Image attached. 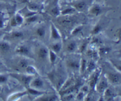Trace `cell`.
I'll return each mask as SVG.
<instances>
[{"label":"cell","mask_w":121,"mask_h":101,"mask_svg":"<svg viewBox=\"0 0 121 101\" xmlns=\"http://www.w3.org/2000/svg\"><path fill=\"white\" fill-rule=\"evenodd\" d=\"M43 82L40 78H36L31 83V86L34 88H41L43 86Z\"/></svg>","instance_id":"obj_1"},{"label":"cell","mask_w":121,"mask_h":101,"mask_svg":"<svg viewBox=\"0 0 121 101\" xmlns=\"http://www.w3.org/2000/svg\"><path fill=\"white\" fill-rule=\"evenodd\" d=\"M48 54V51L45 47H41L39 49V52H38V55L40 59H44L47 56Z\"/></svg>","instance_id":"obj_2"},{"label":"cell","mask_w":121,"mask_h":101,"mask_svg":"<svg viewBox=\"0 0 121 101\" xmlns=\"http://www.w3.org/2000/svg\"><path fill=\"white\" fill-rule=\"evenodd\" d=\"M108 87V83L106 82V80H102L99 82V85L98 86V91H99V92L102 93L104 91H105V90Z\"/></svg>","instance_id":"obj_3"},{"label":"cell","mask_w":121,"mask_h":101,"mask_svg":"<svg viewBox=\"0 0 121 101\" xmlns=\"http://www.w3.org/2000/svg\"><path fill=\"white\" fill-rule=\"evenodd\" d=\"M109 79L113 83H118L120 80V78L118 74L116 73H110L109 75Z\"/></svg>","instance_id":"obj_4"},{"label":"cell","mask_w":121,"mask_h":101,"mask_svg":"<svg viewBox=\"0 0 121 101\" xmlns=\"http://www.w3.org/2000/svg\"><path fill=\"white\" fill-rule=\"evenodd\" d=\"M16 53L20 54H28L29 53L28 47L26 46H21L16 50Z\"/></svg>","instance_id":"obj_5"},{"label":"cell","mask_w":121,"mask_h":101,"mask_svg":"<svg viewBox=\"0 0 121 101\" xmlns=\"http://www.w3.org/2000/svg\"><path fill=\"white\" fill-rule=\"evenodd\" d=\"M90 12L92 14L97 15L100 14V12H101V8H100L99 5L95 4L92 6V8H91Z\"/></svg>","instance_id":"obj_6"},{"label":"cell","mask_w":121,"mask_h":101,"mask_svg":"<svg viewBox=\"0 0 121 101\" xmlns=\"http://www.w3.org/2000/svg\"><path fill=\"white\" fill-rule=\"evenodd\" d=\"M52 37L55 40H57L60 38V34H59L57 30L54 27L53 24L52 25Z\"/></svg>","instance_id":"obj_7"},{"label":"cell","mask_w":121,"mask_h":101,"mask_svg":"<svg viewBox=\"0 0 121 101\" xmlns=\"http://www.w3.org/2000/svg\"><path fill=\"white\" fill-rule=\"evenodd\" d=\"M10 49V46L7 43H0V50L2 52H7Z\"/></svg>","instance_id":"obj_8"},{"label":"cell","mask_w":121,"mask_h":101,"mask_svg":"<svg viewBox=\"0 0 121 101\" xmlns=\"http://www.w3.org/2000/svg\"><path fill=\"white\" fill-rule=\"evenodd\" d=\"M86 6V4L85 1H80L74 5V8L78 10H83L85 8Z\"/></svg>","instance_id":"obj_9"},{"label":"cell","mask_w":121,"mask_h":101,"mask_svg":"<svg viewBox=\"0 0 121 101\" xmlns=\"http://www.w3.org/2000/svg\"><path fill=\"white\" fill-rule=\"evenodd\" d=\"M68 66L72 69L77 70L79 68V63L77 61H69L68 62Z\"/></svg>","instance_id":"obj_10"},{"label":"cell","mask_w":121,"mask_h":101,"mask_svg":"<svg viewBox=\"0 0 121 101\" xmlns=\"http://www.w3.org/2000/svg\"><path fill=\"white\" fill-rule=\"evenodd\" d=\"M76 47V44L74 41H72L67 45V49L69 52H72L75 50Z\"/></svg>","instance_id":"obj_11"},{"label":"cell","mask_w":121,"mask_h":101,"mask_svg":"<svg viewBox=\"0 0 121 101\" xmlns=\"http://www.w3.org/2000/svg\"><path fill=\"white\" fill-rule=\"evenodd\" d=\"M36 32L39 36L43 37L44 36L45 33H46V30H45V28L44 27H40V28H39L37 30Z\"/></svg>","instance_id":"obj_12"},{"label":"cell","mask_w":121,"mask_h":101,"mask_svg":"<svg viewBox=\"0 0 121 101\" xmlns=\"http://www.w3.org/2000/svg\"><path fill=\"white\" fill-rule=\"evenodd\" d=\"M56 58H57V56L55 52L51 50L50 52V61L52 64L55 63L56 60Z\"/></svg>","instance_id":"obj_13"},{"label":"cell","mask_w":121,"mask_h":101,"mask_svg":"<svg viewBox=\"0 0 121 101\" xmlns=\"http://www.w3.org/2000/svg\"><path fill=\"white\" fill-rule=\"evenodd\" d=\"M28 65V61H26L25 59H21L18 62V66L21 68H26Z\"/></svg>","instance_id":"obj_14"},{"label":"cell","mask_w":121,"mask_h":101,"mask_svg":"<svg viewBox=\"0 0 121 101\" xmlns=\"http://www.w3.org/2000/svg\"><path fill=\"white\" fill-rule=\"evenodd\" d=\"M52 49L53 51L55 53H58L61 49V44L59 43H56L52 46Z\"/></svg>","instance_id":"obj_15"},{"label":"cell","mask_w":121,"mask_h":101,"mask_svg":"<svg viewBox=\"0 0 121 101\" xmlns=\"http://www.w3.org/2000/svg\"><path fill=\"white\" fill-rule=\"evenodd\" d=\"M75 11V9L73 8H68L65 9V10L62 11V14L63 15H66V14H72Z\"/></svg>","instance_id":"obj_16"},{"label":"cell","mask_w":121,"mask_h":101,"mask_svg":"<svg viewBox=\"0 0 121 101\" xmlns=\"http://www.w3.org/2000/svg\"><path fill=\"white\" fill-rule=\"evenodd\" d=\"M15 21H16L17 23V25H20L23 22V18H22V17L20 15V14H17L16 15L15 17Z\"/></svg>","instance_id":"obj_17"},{"label":"cell","mask_w":121,"mask_h":101,"mask_svg":"<svg viewBox=\"0 0 121 101\" xmlns=\"http://www.w3.org/2000/svg\"><path fill=\"white\" fill-rule=\"evenodd\" d=\"M28 7H29L30 9L32 11H36L39 9V5L35 3L30 4L29 5H28Z\"/></svg>","instance_id":"obj_18"},{"label":"cell","mask_w":121,"mask_h":101,"mask_svg":"<svg viewBox=\"0 0 121 101\" xmlns=\"http://www.w3.org/2000/svg\"><path fill=\"white\" fill-rule=\"evenodd\" d=\"M26 71L29 74H34L35 73V69L32 66H28V65L26 67Z\"/></svg>","instance_id":"obj_19"},{"label":"cell","mask_w":121,"mask_h":101,"mask_svg":"<svg viewBox=\"0 0 121 101\" xmlns=\"http://www.w3.org/2000/svg\"><path fill=\"white\" fill-rule=\"evenodd\" d=\"M22 36H23V34H22V33H21V31L14 32V33H13V34H12V37H13V38H16V39L22 37Z\"/></svg>","instance_id":"obj_20"},{"label":"cell","mask_w":121,"mask_h":101,"mask_svg":"<svg viewBox=\"0 0 121 101\" xmlns=\"http://www.w3.org/2000/svg\"><path fill=\"white\" fill-rule=\"evenodd\" d=\"M38 17L37 16H35V15H31V16L30 17H27V22H34V21H36L37 20Z\"/></svg>","instance_id":"obj_21"},{"label":"cell","mask_w":121,"mask_h":101,"mask_svg":"<svg viewBox=\"0 0 121 101\" xmlns=\"http://www.w3.org/2000/svg\"><path fill=\"white\" fill-rule=\"evenodd\" d=\"M41 101H53L57 100V97L56 96H51V97L45 98V99H41Z\"/></svg>","instance_id":"obj_22"},{"label":"cell","mask_w":121,"mask_h":101,"mask_svg":"<svg viewBox=\"0 0 121 101\" xmlns=\"http://www.w3.org/2000/svg\"><path fill=\"white\" fill-rule=\"evenodd\" d=\"M51 12H52V14L54 15H55V16L58 15L59 14V13H60L59 9L57 7H54V8H53V9H52V11H51Z\"/></svg>","instance_id":"obj_23"},{"label":"cell","mask_w":121,"mask_h":101,"mask_svg":"<svg viewBox=\"0 0 121 101\" xmlns=\"http://www.w3.org/2000/svg\"><path fill=\"white\" fill-rule=\"evenodd\" d=\"M98 75H96V76H95V77L93 78V79H92V80H91V86L92 88L94 87V86L96 85V83L97 80H98Z\"/></svg>","instance_id":"obj_24"},{"label":"cell","mask_w":121,"mask_h":101,"mask_svg":"<svg viewBox=\"0 0 121 101\" xmlns=\"http://www.w3.org/2000/svg\"><path fill=\"white\" fill-rule=\"evenodd\" d=\"M7 80V77L5 75H0V84L4 83L6 82Z\"/></svg>","instance_id":"obj_25"},{"label":"cell","mask_w":121,"mask_h":101,"mask_svg":"<svg viewBox=\"0 0 121 101\" xmlns=\"http://www.w3.org/2000/svg\"><path fill=\"white\" fill-rule=\"evenodd\" d=\"M100 30H101V27H100V26H96V27H95L94 29H93V30L92 31V33L94 34H97V33H98L99 31H100Z\"/></svg>","instance_id":"obj_26"},{"label":"cell","mask_w":121,"mask_h":101,"mask_svg":"<svg viewBox=\"0 0 121 101\" xmlns=\"http://www.w3.org/2000/svg\"><path fill=\"white\" fill-rule=\"evenodd\" d=\"M28 91H29L30 93L32 95H37L40 94V92H38L35 89H28Z\"/></svg>","instance_id":"obj_27"},{"label":"cell","mask_w":121,"mask_h":101,"mask_svg":"<svg viewBox=\"0 0 121 101\" xmlns=\"http://www.w3.org/2000/svg\"><path fill=\"white\" fill-rule=\"evenodd\" d=\"M72 84V80H69L68 81L66 82V83L65 84L63 87V90L64 89H66V88H69V87L70 86V85Z\"/></svg>","instance_id":"obj_28"},{"label":"cell","mask_w":121,"mask_h":101,"mask_svg":"<svg viewBox=\"0 0 121 101\" xmlns=\"http://www.w3.org/2000/svg\"><path fill=\"white\" fill-rule=\"evenodd\" d=\"M11 26H13V27H15V26H17V23L16 21H15V17H14L11 20Z\"/></svg>","instance_id":"obj_29"},{"label":"cell","mask_w":121,"mask_h":101,"mask_svg":"<svg viewBox=\"0 0 121 101\" xmlns=\"http://www.w3.org/2000/svg\"><path fill=\"white\" fill-rule=\"evenodd\" d=\"M95 64L94 63L92 62V61H91V62H90L89 65L88 66V67H89V70H93V69L95 68Z\"/></svg>","instance_id":"obj_30"},{"label":"cell","mask_w":121,"mask_h":101,"mask_svg":"<svg viewBox=\"0 0 121 101\" xmlns=\"http://www.w3.org/2000/svg\"><path fill=\"white\" fill-rule=\"evenodd\" d=\"M82 30V27H77L73 32V34H76L78 33H79L80 31Z\"/></svg>","instance_id":"obj_31"},{"label":"cell","mask_w":121,"mask_h":101,"mask_svg":"<svg viewBox=\"0 0 121 101\" xmlns=\"http://www.w3.org/2000/svg\"><path fill=\"white\" fill-rule=\"evenodd\" d=\"M106 95L107 96V97H112V91H111L110 89H106Z\"/></svg>","instance_id":"obj_32"},{"label":"cell","mask_w":121,"mask_h":101,"mask_svg":"<svg viewBox=\"0 0 121 101\" xmlns=\"http://www.w3.org/2000/svg\"><path fill=\"white\" fill-rule=\"evenodd\" d=\"M73 98V96L72 95L70 94L69 95H68V96H67V97H65V99H65V101H70V100H72Z\"/></svg>","instance_id":"obj_33"},{"label":"cell","mask_w":121,"mask_h":101,"mask_svg":"<svg viewBox=\"0 0 121 101\" xmlns=\"http://www.w3.org/2000/svg\"><path fill=\"white\" fill-rule=\"evenodd\" d=\"M83 93H84V92L83 93V92H80V93H79L78 97H77V98H78V100H81V99L83 98Z\"/></svg>","instance_id":"obj_34"},{"label":"cell","mask_w":121,"mask_h":101,"mask_svg":"<svg viewBox=\"0 0 121 101\" xmlns=\"http://www.w3.org/2000/svg\"><path fill=\"white\" fill-rule=\"evenodd\" d=\"M86 60L84 59V60H83V62H82V71H84L85 69V67H86Z\"/></svg>","instance_id":"obj_35"},{"label":"cell","mask_w":121,"mask_h":101,"mask_svg":"<svg viewBox=\"0 0 121 101\" xmlns=\"http://www.w3.org/2000/svg\"><path fill=\"white\" fill-rule=\"evenodd\" d=\"M4 27V21L2 20V17L0 16V28H2Z\"/></svg>","instance_id":"obj_36"},{"label":"cell","mask_w":121,"mask_h":101,"mask_svg":"<svg viewBox=\"0 0 121 101\" xmlns=\"http://www.w3.org/2000/svg\"><path fill=\"white\" fill-rule=\"evenodd\" d=\"M87 91H88V88H87V86H84V87L83 88V92H87Z\"/></svg>","instance_id":"obj_37"},{"label":"cell","mask_w":121,"mask_h":101,"mask_svg":"<svg viewBox=\"0 0 121 101\" xmlns=\"http://www.w3.org/2000/svg\"><path fill=\"white\" fill-rule=\"evenodd\" d=\"M2 4L1 3V2H0V9H1V8H2Z\"/></svg>","instance_id":"obj_38"},{"label":"cell","mask_w":121,"mask_h":101,"mask_svg":"<svg viewBox=\"0 0 121 101\" xmlns=\"http://www.w3.org/2000/svg\"><path fill=\"white\" fill-rule=\"evenodd\" d=\"M1 66H2V63H1L0 62V67H1Z\"/></svg>","instance_id":"obj_39"},{"label":"cell","mask_w":121,"mask_h":101,"mask_svg":"<svg viewBox=\"0 0 121 101\" xmlns=\"http://www.w3.org/2000/svg\"><path fill=\"white\" fill-rule=\"evenodd\" d=\"M1 32H0V35H1Z\"/></svg>","instance_id":"obj_40"}]
</instances>
